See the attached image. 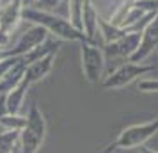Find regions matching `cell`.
I'll return each instance as SVG.
<instances>
[{
  "label": "cell",
  "instance_id": "obj_16",
  "mask_svg": "<svg viewBox=\"0 0 158 153\" xmlns=\"http://www.w3.org/2000/svg\"><path fill=\"white\" fill-rule=\"evenodd\" d=\"M137 89L140 93H156L158 82H156V79H142L137 84Z\"/></svg>",
  "mask_w": 158,
  "mask_h": 153
},
{
  "label": "cell",
  "instance_id": "obj_2",
  "mask_svg": "<svg viewBox=\"0 0 158 153\" xmlns=\"http://www.w3.org/2000/svg\"><path fill=\"white\" fill-rule=\"evenodd\" d=\"M25 126L18 132L20 153H37L46 137V119L36 103L30 107L27 114Z\"/></svg>",
  "mask_w": 158,
  "mask_h": 153
},
{
  "label": "cell",
  "instance_id": "obj_12",
  "mask_svg": "<svg viewBox=\"0 0 158 153\" xmlns=\"http://www.w3.org/2000/svg\"><path fill=\"white\" fill-rule=\"evenodd\" d=\"M91 2H93V6L96 7V13H98L100 18L110 20L112 15L121 7L124 2H128V0H91Z\"/></svg>",
  "mask_w": 158,
  "mask_h": 153
},
{
  "label": "cell",
  "instance_id": "obj_10",
  "mask_svg": "<svg viewBox=\"0 0 158 153\" xmlns=\"http://www.w3.org/2000/svg\"><path fill=\"white\" fill-rule=\"evenodd\" d=\"M55 57H57V52H50L43 55L41 59H37L34 62H30L25 71H23V77L30 82V86H34L37 82H41L44 77H48V73L52 71L53 68V62H55Z\"/></svg>",
  "mask_w": 158,
  "mask_h": 153
},
{
  "label": "cell",
  "instance_id": "obj_8",
  "mask_svg": "<svg viewBox=\"0 0 158 153\" xmlns=\"http://www.w3.org/2000/svg\"><path fill=\"white\" fill-rule=\"evenodd\" d=\"M48 36H50V34H48L43 27H39V25H30L29 29L20 36V39L16 41L15 46H9V53H11V57L23 55V53L30 52L32 48L39 46V45L43 43Z\"/></svg>",
  "mask_w": 158,
  "mask_h": 153
},
{
  "label": "cell",
  "instance_id": "obj_14",
  "mask_svg": "<svg viewBox=\"0 0 158 153\" xmlns=\"http://www.w3.org/2000/svg\"><path fill=\"white\" fill-rule=\"evenodd\" d=\"M27 117L20 114H6L0 117V128L2 132H20L25 126Z\"/></svg>",
  "mask_w": 158,
  "mask_h": 153
},
{
  "label": "cell",
  "instance_id": "obj_1",
  "mask_svg": "<svg viewBox=\"0 0 158 153\" xmlns=\"http://www.w3.org/2000/svg\"><path fill=\"white\" fill-rule=\"evenodd\" d=\"M22 20H27L32 25L43 27L52 37L59 41H85V36L82 30H77L66 16H60L57 13H48L36 7H23L22 9Z\"/></svg>",
  "mask_w": 158,
  "mask_h": 153
},
{
  "label": "cell",
  "instance_id": "obj_7",
  "mask_svg": "<svg viewBox=\"0 0 158 153\" xmlns=\"http://www.w3.org/2000/svg\"><path fill=\"white\" fill-rule=\"evenodd\" d=\"M140 39V32H126L124 36H121L115 41L105 43L101 46V52L105 55V61H115V59H126L128 61L130 55L135 52L137 45Z\"/></svg>",
  "mask_w": 158,
  "mask_h": 153
},
{
  "label": "cell",
  "instance_id": "obj_9",
  "mask_svg": "<svg viewBox=\"0 0 158 153\" xmlns=\"http://www.w3.org/2000/svg\"><path fill=\"white\" fill-rule=\"evenodd\" d=\"M22 0H9L0 9V30L13 36L22 22Z\"/></svg>",
  "mask_w": 158,
  "mask_h": 153
},
{
  "label": "cell",
  "instance_id": "obj_15",
  "mask_svg": "<svg viewBox=\"0 0 158 153\" xmlns=\"http://www.w3.org/2000/svg\"><path fill=\"white\" fill-rule=\"evenodd\" d=\"M68 6V0H36L32 4V7L41 9V11H48V13H55L59 7Z\"/></svg>",
  "mask_w": 158,
  "mask_h": 153
},
{
  "label": "cell",
  "instance_id": "obj_11",
  "mask_svg": "<svg viewBox=\"0 0 158 153\" xmlns=\"http://www.w3.org/2000/svg\"><path fill=\"white\" fill-rule=\"evenodd\" d=\"M30 89V82L22 75V79L16 82L15 87H11L6 93V107H7V114H20L23 105V100L27 96V91Z\"/></svg>",
  "mask_w": 158,
  "mask_h": 153
},
{
  "label": "cell",
  "instance_id": "obj_4",
  "mask_svg": "<svg viewBox=\"0 0 158 153\" xmlns=\"http://www.w3.org/2000/svg\"><path fill=\"white\" fill-rule=\"evenodd\" d=\"M153 71H156L155 64H137V62L126 61L124 64L117 66L112 73H108L107 77H103L101 86H103V89H121L131 84L133 80H137L139 77H144Z\"/></svg>",
  "mask_w": 158,
  "mask_h": 153
},
{
  "label": "cell",
  "instance_id": "obj_5",
  "mask_svg": "<svg viewBox=\"0 0 158 153\" xmlns=\"http://www.w3.org/2000/svg\"><path fill=\"white\" fill-rule=\"evenodd\" d=\"M80 52H82V71L84 77L89 84H100L103 80V73H105V55L101 52V46H96L93 43L82 41L80 43Z\"/></svg>",
  "mask_w": 158,
  "mask_h": 153
},
{
  "label": "cell",
  "instance_id": "obj_17",
  "mask_svg": "<svg viewBox=\"0 0 158 153\" xmlns=\"http://www.w3.org/2000/svg\"><path fill=\"white\" fill-rule=\"evenodd\" d=\"M20 59H22V55L2 59V61H0V79H2V77H4V75H6V73H7L9 70H11V68H13V66H15L16 62H18V61H20Z\"/></svg>",
  "mask_w": 158,
  "mask_h": 153
},
{
  "label": "cell",
  "instance_id": "obj_3",
  "mask_svg": "<svg viewBox=\"0 0 158 153\" xmlns=\"http://www.w3.org/2000/svg\"><path fill=\"white\" fill-rule=\"evenodd\" d=\"M156 130H158L156 119H151L148 123H140V125H131L128 128H124L100 153H112L114 150H131V148H139V146L146 144L151 137H155L156 135Z\"/></svg>",
  "mask_w": 158,
  "mask_h": 153
},
{
  "label": "cell",
  "instance_id": "obj_19",
  "mask_svg": "<svg viewBox=\"0 0 158 153\" xmlns=\"http://www.w3.org/2000/svg\"><path fill=\"white\" fill-rule=\"evenodd\" d=\"M34 2H36V0H22V6L23 7H32Z\"/></svg>",
  "mask_w": 158,
  "mask_h": 153
},
{
  "label": "cell",
  "instance_id": "obj_13",
  "mask_svg": "<svg viewBox=\"0 0 158 153\" xmlns=\"http://www.w3.org/2000/svg\"><path fill=\"white\" fill-rule=\"evenodd\" d=\"M85 0H68L66 6V18L69 20L77 30H82V9H84Z\"/></svg>",
  "mask_w": 158,
  "mask_h": 153
},
{
  "label": "cell",
  "instance_id": "obj_18",
  "mask_svg": "<svg viewBox=\"0 0 158 153\" xmlns=\"http://www.w3.org/2000/svg\"><path fill=\"white\" fill-rule=\"evenodd\" d=\"M7 114V107H6V95H0V117Z\"/></svg>",
  "mask_w": 158,
  "mask_h": 153
},
{
  "label": "cell",
  "instance_id": "obj_6",
  "mask_svg": "<svg viewBox=\"0 0 158 153\" xmlns=\"http://www.w3.org/2000/svg\"><path fill=\"white\" fill-rule=\"evenodd\" d=\"M156 45H158V20L153 18V20L140 30L139 45H137L135 52L130 55L128 61L130 62H137V64H144V61L156 50Z\"/></svg>",
  "mask_w": 158,
  "mask_h": 153
}]
</instances>
